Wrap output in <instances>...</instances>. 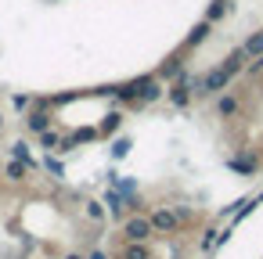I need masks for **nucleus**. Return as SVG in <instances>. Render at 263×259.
I'll return each mask as SVG.
<instances>
[{"mask_svg": "<svg viewBox=\"0 0 263 259\" xmlns=\"http://www.w3.org/2000/svg\"><path fill=\"white\" fill-rule=\"evenodd\" d=\"M123 237L126 241H152L155 237V227H152V216L137 212L130 220H123Z\"/></svg>", "mask_w": 263, "mask_h": 259, "instance_id": "f257e3e1", "label": "nucleus"}, {"mask_svg": "<svg viewBox=\"0 0 263 259\" xmlns=\"http://www.w3.org/2000/svg\"><path fill=\"white\" fill-rule=\"evenodd\" d=\"M148 216H152L155 234H177V230H180V216H177L173 209H166V205H155Z\"/></svg>", "mask_w": 263, "mask_h": 259, "instance_id": "f03ea898", "label": "nucleus"}, {"mask_svg": "<svg viewBox=\"0 0 263 259\" xmlns=\"http://www.w3.org/2000/svg\"><path fill=\"white\" fill-rule=\"evenodd\" d=\"M238 112H241V97H238V94H223V97L216 101V115H220V119H234Z\"/></svg>", "mask_w": 263, "mask_h": 259, "instance_id": "7ed1b4c3", "label": "nucleus"}, {"mask_svg": "<svg viewBox=\"0 0 263 259\" xmlns=\"http://www.w3.org/2000/svg\"><path fill=\"white\" fill-rule=\"evenodd\" d=\"M119 259H152V248H148V241H126Z\"/></svg>", "mask_w": 263, "mask_h": 259, "instance_id": "20e7f679", "label": "nucleus"}, {"mask_svg": "<svg viewBox=\"0 0 263 259\" xmlns=\"http://www.w3.org/2000/svg\"><path fill=\"white\" fill-rule=\"evenodd\" d=\"M227 166H231L234 173H245V176H249V173H256L259 162H256L252 155H234V158H227Z\"/></svg>", "mask_w": 263, "mask_h": 259, "instance_id": "39448f33", "label": "nucleus"}, {"mask_svg": "<svg viewBox=\"0 0 263 259\" xmlns=\"http://www.w3.org/2000/svg\"><path fill=\"white\" fill-rule=\"evenodd\" d=\"M105 205H108V212H112V216H116V220H119V216H123V212H126V194H119V191H116V187H112V191H108V194H105Z\"/></svg>", "mask_w": 263, "mask_h": 259, "instance_id": "423d86ee", "label": "nucleus"}, {"mask_svg": "<svg viewBox=\"0 0 263 259\" xmlns=\"http://www.w3.org/2000/svg\"><path fill=\"white\" fill-rule=\"evenodd\" d=\"M29 169H33L29 162H18V158H11V162H8V169H4V176H8L11 184H18V180H26V173H29Z\"/></svg>", "mask_w": 263, "mask_h": 259, "instance_id": "0eeeda50", "label": "nucleus"}, {"mask_svg": "<svg viewBox=\"0 0 263 259\" xmlns=\"http://www.w3.org/2000/svg\"><path fill=\"white\" fill-rule=\"evenodd\" d=\"M26 126H29L33 133H47V130H51V115H47V112H33V115L26 119Z\"/></svg>", "mask_w": 263, "mask_h": 259, "instance_id": "6e6552de", "label": "nucleus"}, {"mask_svg": "<svg viewBox=\"0 0 263 259\" xmlns=\"http://www.w3.org/2000/svg\"><path fill=\"white\" fill-rule=\"evenodd\" d=\"M205 36H209V22H202V26H195V29H191V36H187L184 44H187V47H198V44H202Z\"/></svg>", "mask_w": 263, "mask_h": 259, "instance_id": "1a4fd4ad", "label": "nucleus"}, {"mask_svg": "<svg viewBox=\"0 0 263 259\" xmlns=\"http://www.w3.org/2000/svg\"><path fill=\"white\" fill-rule=\"evenodd\" d=\"M40 144H44L47 151H62V144H65V141H58V133H54V130H47V133H40Z\"/></svg>", "mask_w": 263, "mask_h": 259, "instance_id": "9d476101", "label": "nucleus"}, {"mask_svg": "<svg viewBox=\"0 0 263 259\" xmlns=\"http://www.w3.org/2000/svg\"><path fill=\"white\" fill-rule=\"evenodd\" d=\"M11 158H18V162H29L33 166V155H29V148L18 141V144H11Z\"/></svg>", "mask_w": 263, "mask_h": 259, "instance_id": "9b49d317", "label": "nucleus"}, {"mask_svg": "<svg viewBox=\"0 0 263 259\" xmlns=\"http://www.w3.org/2000/svg\"><path fill=\"white\" fill-rule=\"evenodd\" d=\"M223 15H227V0H213V4H209V22H216Z\"/></svg>", "mask_w": 263, "mask_h": 259, "instance_id": "f8f14e48", "label": "nucleus"}, {"mask_svg": "<svg viewBox=\"0 0 263 259\" xmlns=\"http://www.w3.org/2000/svg\"><path fill=\"white\" fill-rule=\"evenodd\" d=\"M87 216L90 220H105V202H87Z\"/></svg>", "mask_w": 263, "mask_h": 259, "instance_id": "ddd939ff", "label": "nucleus"}, {"mask_svg": "<svg viewBox=\"0 0 263 259\" xmlns=\"http://www.w3.org/2000/svg\"><path fill=\"white\" fill-rule=\"evenodd\" d=\"M126 151H130V141H116V148H112V155H116V158H123Z\"/></svg>", "mask_w": 263, "mask_h": 259, "instance_id": "4468645a", "label": "nucleus"}, {"mask_svg": "<svg viewBox=\"0 0 263 259\" xmlns=\"http://www.w3.org/2000/svg\"><path fill=\"white\" fill-rule=\"evenodd\" d=\"M47 169H51L54 176H65V169H62V162H58V158H51V155H47Z\"/></svg>", "mask_w": 263, "mask_h": 259, "instance_id": "2eb2a0df", "label": "nucleus"}, {"mask_svg": "<svg viewBox=\"0 0 263 259\" xmlns=\"http://www.w3.org/2000/svg\"><path fill=\"white\" fill-rule=\"evenodd\" d=\"M119 123H123V119H119V115H108V119H105V126H101V130H105V133H108V130H119Z\"/></svg>", "mask_w": 263, "mask_h": 259, "instance_id": "dca6fc26", "label": "nucleus"}, {"mask_svg": "<svg viewBox=\"0 0 263 259\" xmlns=\"http://www.w3.org/2000/svg\"><path fill=\"white\" fill-rule=\"evenodd\" d=\"M87 259H108V252H101V248H90V252H87Z\"/></svg>", "mask_w": 263, "mask_h": 259, "instance_id": "f3484780", "label": "nucleus"}, {"mask_svg": "<svg viewBox=\"0 0 263 259\" xmlns=\"http://www.w3.org/2000/svg\"><path fill=\"white\" fill-rule=\"evenodd\" d=\"M65 259H87V255H83V252H69Z\"/></svg>", "mask_w": 263, "mask_h": 259, "instance_id": "a211bd4d", "label": "nucleus"}, {"mask_svg": "<svg viewBox=\"0 0 263 259\" xmlns=\"http://www.w3.org/2000/svg\"><path fill=\"white\" fill-rule=\"evenodd\" d=\"M0 130H4V115H0Z\"/></svg>", "mask_w": 263, "mask_h": 259, "instance_id": "6ab92c4d", "label": "nucleus"}, {"mask_svg": "<svg viewBox=\"0 0 263 259\" xmlns=\"http://www.w3.org/2000/svg\"><path fill=\"white\" fill-rule=\"evenodd\" d=\"M259 202H263V194H259V198H256V205H259Z\"/></svg>", "mask_w": 263, "mask_h": 259, "instance_id": "aec40b11", "label": "nucleus"}]
</instances>
